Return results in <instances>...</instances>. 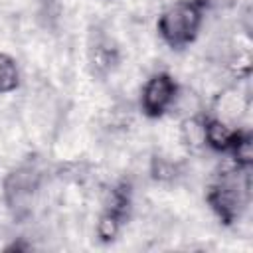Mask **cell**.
I'll return each mask as SVG.
<instances>
[{
    "label": "cell",
    "instance_id": "obj_11",
    "mask_svg": "<svg viewBox=\"0 0 253 253\" xmlns=\"http://www.w3.org/2000/svg\"><path fill=\"white\" fill-rule=\"evenodd\" d=\"M125 219H126V217H123L121 213H117V211H113V210H103V213L99 215L97 225H95L97 237H99L103 243L113 241V239L121 233V227H123Z\"/></svg>",
    "mask_w": 253,
    "mask_h": 253
},
{
    "label": "cell",
    "instance_id": "obj_10",
    "mask_svg": "<svg viewBox=\"0 0 253 253\" xmlns=\"http://www.w3.org/2000/svg\"><path fill=\"white\" fill-rule=\"evenodd\" d=\"M229 154H231L235 166L251 168V164H253V136H251L249 130L239 128V132L235 136V142L229 148Z\"/></svg>",
    "mask_w": 253,
    "mask_h": 253
},
{
    "label": "cell",
    "instance_id": "obj_9",
    "mask_svg": "<svg viewBox=\"0 0 253 253\" xmlns=\"http://www.w3.org/2000/svg\"><path fill=\"white\" fill-rule=\"evenodd\" d=\"M170 113L180 117V119H186V117H194V115H200L204 113L202 111V97L190 89V87H180L178 85V91H176V97H174V103L170 107Z\"/></svg>",
    "mask_w": 253,
    "mask_h": 253
},
{
    "label": "cell",
    "instance_id": "obj_12",
    "mask_svg": "<svg viewBox=\"0 0 253 253\" xmlns=\"http://www.w3.org/2000/svg\"><path fill=\"white\" fill-rule=\"evenodd\" d=\"M20 87V69L14 57L0 53V95H8Z\"/></svg>",
    "mask_w": 253,
    "mask_h": 253
},
{
    "label": "cell",
    "instance_id": "obj_5",
    "mask_svg": "<svg viewBox=\"0 0 253 253\" xmlns=\"http://www.w3.org/2000/svg\"><path fill=\"white\" fill-rule=\"evenodd\" d=\"M247 111H249L247 95H243L237 87H227V89H221L217 95H213L210 115L231 126H237L241 119L247 115Z\"/></svg>",
    "mask_w": 253,
    "mask_h": 253
},
{
    "label": "cell",
    "instance_id": "obj_8",
    "mask_svg": "<svg viewBox=\"0 0 253 253\" xmlns=\"http://www.w3.org/2000/svg\"><path fill=\"white\" fill-rule=\"evenodd\" d=\"M178 136L182 146L188 152H200L206 148V132H204V113L180 119Z\"/></svg>",
    "mask_w": 253,
    "mask_h": 253
},
{
    "label": "cell",
    "instance_id": "obj_2",
    "mask_svg": "<svg viewBox=\"0 0 253 253\" xmlns=\"http://www.w3.org/2000/svg\"><path fill=\"white\" fill-rule=\"evenodd\" d=\"M204 8L196 0H174L162 8L156 20L160 40L172 49H184L196 42L202 24Z\"/></svg>",
    "mask_w": 253,
    "mask_h": 253
},
{
    "label": "cell",
    "instance_id": "obj_13",
    "mask_svg": "<svg viewBox=\"0 0 253 253\" xmlns=\"http://www.w3.org/2000/svg\"><path fill=\"white\" fill-rule=\"evenodd\" d=\"M204 10H223L235 4V0H196Z\"/></svg>",
    "mask_w": 253,
    "mask_h": 253
},
{
    "label": "cell",
    "instance_id": "obj_7",
    "mask_svg": "<svg viewBox=\"0 0 253 253\" xmlns=\"http://www.w3.org/2000/svg\"><path fill=\"white\" fill-rule=\"evenodd\" d=\"M119 63V47L107 38L97 36L89 43V65L97 75H109Z\"/></svg>",
    "mask_w": 253,
    "mask_h": 253
},
{
    "label": "cell",
    "instance_id": "obj_6",
    "mask_svg": "<svg viewBox=\"0 0 253 253\" xmlns=\"http://www.w3.org/2000/svg\"><path fill=\"white\" fill-rule=\"evenodd\" d=\"M204 132H206V148H211L213 152H229L239 132V126H231L211 117L210 113H204Z\"/></svg>",
    "mask_w": 253,
    "mask_h": 253
},
{
    "label": "cell",
    "instance_id": "obj_4",
    "mask_svg": "<svg viewBox=\"0 0 253 253\" xmlns=\"http://www.w3.org/2000/svg\"><path fill=\"white\" fill-rule=\"evenodd\" d=\"M178 91V83L174 77L166 71L152 73L140 91V111L148 119H160L166 113H170V107L174 103Z\"/></svg>",
    "mask_w": 253,
    "mask_h": 253
},
{
    "label": "cell",
    "instance_id": "obj_3",
    "mask_svg": "<svg viewBox=\"0 0 253 253\" xmlns=\"http://www.w3.org/2000/svg\"><path fill=\"white\" fill-rule=\"evenodd\" d=\"M42 174L32 166H20L4 178V202L16 219H24L32 213Z\"/></svg>",
    "mask_w": 253,
    "mask_h": 253
},
{
    "label": "cell",
    "instance_id": "obj_1",
    "mask_svg": "<svg viewBox=\"0 0 253 253\" xmlns=\"http://www.w3.org/2000/svg\"><path fill=\"white\" fill-rule=\"evenodd\" d=\"M249 194H251L249 168L235 166L233 170L219 174L217 180L211 182L206 200L223 225H233L241 219L249 204Z\"/></svg>",
    "mask_w": 253,
    "mask_h": 253
}]
</instances>
